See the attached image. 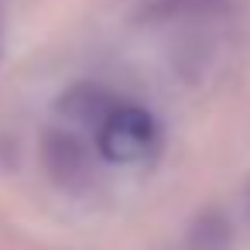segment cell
<instances>
[{"label": "cell", "instance_id": "2", "mask_svg": "<svg viewBox=\"0 0 250 250\" xmlns=\"http://www.w3.org/2000/svg\"><path fill=\"white\" fill-rule=\"evenodd\" d=\"M42 165H45L48 178L65 192L86 188L96 171L93 147L83 141V134H76L69 127H55L42 137Z\"/></svg>", "mask_w": 250, "mask_h": 250}, {"label": "cell", "instance_id": "3", "mask_svg": "<svg viewBox=\"0 0 250 250\" xmlns=\"http://www.w3.org/2000/svg\"><path fill=\"white\" fill-rule=\"evenodd\" d=\"M120 103L117 93H110L106 86H96V83H79L72 86L62 100H59V110L69 124L76 127H89L96 134V127L110 117V110Z\"/></svg>", "mask_w": 250, "mask_h": 250}, {"label": "cell", "instance_id": "4", "mask_svg": "<svg viewBox=\"0 0 250 250\" xmlns=\"http://www.w3.org/2000/svg\"><path fill=\"white\" fill-rule=\"evenodd\" d=\"M229 7V0H144L141 18L147 21H188V18H216Z\"/></svg>", "mask_w": 250, "mask_h": 250}, {"label": "cell", "instance_id": "1", "mask_svg": "<svg viewBox=\"0 0 250 250\" xmlns=\"http://www.w3.org/2000/svg\"><path fill=\"white\" fill-rule=\"evenodd\" d=\"M161 151V124L151 110L120 100L96 127V154L110 165H144Z\"/></svg>", "mask_w": 250, "mask_h": 250}]
</instances>
